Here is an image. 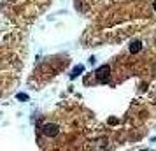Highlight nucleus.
Returning a JSON list of instances; mask_svg holds the SVG:
<instances>
[{"mask_svg":"<svg viewBox=\"0 0 156 151\" xmlns=\"http://www.w3.org/2000/svg\"><path fill=\"white\" fill-rule=\"evenodd\" d=\"M116 123H118L116 118H109V125H116Z\"/></svg>","mask_w":156,"mask_h":151,"instance_id":"obj_6","label":"nucleus"},{"mask_svg":"<svg viewBox=\"0 0 156 151\" xmlns=\"http://www.w3.org/2000/svg\"><path fill=\"white\" fill-rule=\"evenodd\" d=\"M153 7H154V11H156V0H154V2H153Z\"/></svg>","mask_w":156,"mask_h":151,"instance_id":"obj_7","label":"nucleus"},{"mask_svg":"<svg viewBox=\"0 0 156 151\" xmlns=\"http://www.w3.org/2000/svg\"><path fill=\"white\" fill-rule=\"evenodd\" d=\"M95 76L100 83H109V76H111V65H102L95 70Z\"/></svg>","mask_w":156,"mask_h":151,"instance_id":"obj_1","label":"nucleus"},{"mask_svg":"<svg viewBox=\"0 0 156 151\" xmlns=\"http://www.w3.org/2000/svg\"><path fill=\"white\" fill-rule=\"evenodd\" d=\"M140 51H142V41H133L130 44V53L131 55H137Z\"/></svg>","mask_w":156,"mask_h":151,"instance_id":"obj_3","label":"nucleus"},{"mask_svg":"<svg viewBox=\"0 0 156 151\" xmlns=\"http://www.w3.org/2000/svg\"><path fill=\"white\" fill-rule=\"evenodd\" d=\"M82 70H84V65H75L74 67V70H72V74H70V79H75V77H79V76L82 74Z\"/></svg>","mask_w":156,"mask_h":151,"instance_id":"obj_4","label":"nucleus"},{"mask_svg":"<svg viewBox=\"0 0 156 151\" xmlns=\"http://www.w3.org/2000/svg\"><path fill=\"white\" fill-rule=\"evenodd\" d=\"M16 97H18V100H21V102L28 100V95H26V93H18Z\"/></svg>","mask_w":156,"mask_h":151,"instance_id":"obj_5","label":"nucleus"},{"mask_svg":"<svg viewBox=\"0 0 156 151\" xmlns=\"http://www.w3.org/2000/svg\"><path fill=\"white\" fill-rule=\"evenodd\" d=\"M42 134L46 135V137H56L60 134V126L56 123H46V125L42 126Z\"/></svg>","mask_w":156,"mask_h":151,"instance_id":"obj_2","label":"nucleus"}]
</instances>
